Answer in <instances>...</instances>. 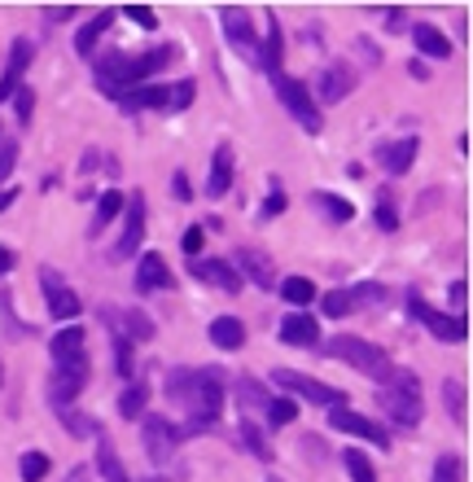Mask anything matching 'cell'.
I'll return each instance as SVG.
<instances>
[{
  "mask_svg": "<svg viewBox=\"0 0 473 482\" xmlns=\"http://www.w3.org/2000/svg\"><path fill=\"white\" fill-rule=\"evenodd\" d=\"M377 298H386V289L377 281H364V285H351V289H329L320 298V312L338 320V316H351V312H359L364 303H377Z\"/></svg>",
  "mask_w": 473,
  "mask_h": 482,
  "instance_id": "8fae6325",
  "label": "cell"
},
{
  "mask_svg": "<svg viewBox=\"0 0 473 482\" xmlns=\"http://www.w3.org/2000/svg\"><path fill=\"white\" fill-rule=\"evenodd\" d=\"M193 276L202 285H210V289H219V294H237L241 289V276H237V268L228 259H193Z\"/></svg>",
  "mask_w": 473,
  "mask_h": 482,
  "instance_id": "e0dca14e",
  "label": "cell"
},
{
  "mask_svg": "<svg viewBox=\"0 0 473 482\" xmlns=\"http://www.w3.org/2000/svg\"><path fill=\"white\" fill-rule=\"evenodd\" d=\"M289 207V198H285V189L272 180V194H268V202H264V219H272V215H280V210Z\"/></svg>",
  "mask_w": 473,
  "mask_h": 482,
  "instance_id": "c3c4849f",
  "label": "cell"
},
{
  "mask_svg": "<svg viewBox=\"0 0 473 482\" xmlns=\"http://www.w3.org/2000/svg\"><path fill=\"white\" fill-rule=\"evenodd\" d=\"M382 413L390 416L399 430H416L421 425V382H416V373H407V368H395L390 373V382L382 386Z\"/></svg>",
  "mask_w": 473,
  "mask_h": 482,
  "instance_id": "3957f363",
  "label": "cell"
},
{
  "mask_svg": "<svg viewBox=\"0 0 473 482\" xmlns=\"http://www.w3.org/2000/svg\"><path fill=\"white\" fill-rule=\"evenodd\" d=\"M342 465H346V474H351V482H377V470H373V461H368V456H364L359 447H346Z\"/></svg>",
  "mask_w": 473,
  "mask_h": 482,
  "instance_id": "74e56055",
  "label": "cell"
},
{
  "mask_svg": "<svg viewBox=\"0 0 473 482\" xmlns=\"http://www.w3.org/2000/svg\"><path fill=\"white\" fill-rule=\"evenodd\" d=\"M31 58H35V44H31L27 36H18V40L9 44V62L0 70V101H9V97L22 88V75L31 67Z\"/></svg>",
  "mask_w": 473,
  "mask_h": 482,
  "instance_id": "9a60e30c",
  "label": "cell"
},
{
  "mask_svg": "<svg viewBox=\"0 0 473 482\" xmlns=\"http://www.w3.org/2000/svg\"><path fill=\"white\" fill-rule=\"evenodd\" d=\"M97 443V470H101V478L106 482H128V470H123V461H119V452H114V443L101 434V439H92Z\"/></svg>",
  "mask_w": 473,
  "mask_h": 482,
  "instance_id": "f1b7e54d",
  "label": "cell"
},
{
  "mask_svg": "<svg viewBox=\"0 0 473 482\" xmlns=\"http://www.w3.org/2000/svg\"><path fill=\"white\" fill-rule=\"evenodd\" d=\"M272 386H280V391H289V395H298L307 404H320V408H346V391L325 386V382H316V377H307L298 368H272Z\"/></svg>",
  "mask_w": 473,
  "mask_h": 482,
  "instance_id": "8992f818",
  "label": "cell"
},
{
  "mask_svg": "<svg viewBox=\"0 0 473 482\" xmlns=\"http://www.w3.org/2000/svg\"><path fill=\"white\" fill-rule=\"evenodd\" d=\"M434 482H461V456H438Z\"/></svg>",
  "mask_w": 473,
  "mask_h": 482,
  "instance_id": "bcb514c9",
  "label": "cell"
},
{
  "mask_svg": "<svg viewBox=\"0 0 473 482\" xmlns=\"http://www.w3.org/2000/svg\"><path fill=\"white\" fill-rule=\"evenodd\" d=\"M0 382H4V368H0Z\"/></svg>",
  "mask_w": 473,
  "mask_h": 482,
  "instance_id": "680465c9",
  "label": "cell"
},
{
  "mask_svg": "<svg viewBox=\"0 0 473 482\" xmlns=\"http://www.w3.org/2000/svg\"><path fill=\"white\" fill-rule=\"evenodd\" d=\"M272 88H276L280 106L298 119V128H303V132H311V137H320L325 119H320V106H316L311 88H307L303 79H294V75H272Z\"/></svg>",
  "mask_w": 473,
  "mask_h": 482,
  "instance_id": "5b68a950",
  "label": "cell"
},
{
  "mask_svg": "<svg viewBox=\"0 0 473 482\" xmlns=\"http://www.w3.org/2000/svg\"><path fill=\"white\" fill-rule=\"evenodd\" d=\"M237 395H241V408H268V391L255 382V377H241V386H237Z\"/></svg>",
  "mask_w": 473,
  "mask_h": 482,
  "instance_id": "60d3db41",
  "label": "cell"
},
{
  "mask_svg": "<svg viewBox=\"0 0 473 482\" xmlns=\"http://www.w3.org/2000/svg\"><path fill=\"white\" fill-rule=\"evenodd\" d=\"M298 421V399L294 395H272L268 399V425H294Z\"/></svg>",
  "mask_w": 473,
  "mask_h": 482,
  "instance_id": "d590c367",
  "label": "cell"
},
{
  "mask_svg": "<svg viewBox=\"0 0 473 482\" xmlns=\"http://www.w3.org/2000/svg\"><path fill=\"white\" fill-rule=\"evenodd\" d=\"M53 413H58V421L67 425L75 439H101V434H106V430H101L92 416H83L79 408H53Z\"/></svg>",
  "mask_w": 473,
  "mask_h": 482,
  "instance_id": "4dcf8cb0",
  "label": "cell"
},
{
  "mask_svg": "<svg viewBox=\"0 0 473 482\" xmlns=\"http://www.w3.org/2000/svg\"><path fill=\"white\" fill-rule=\"evenodd\" d=\"M40 285H44V303H49V312L58 316V320H75L79 312H83V303H79V294L70 289L67 281L58 276V268H40Z\"/></svg>",
  "mask_w": 473,
  "mask_h": 482,
  "instance_id": "4fadbf2b",
  "label": "cell"
},
{
  "mask_svg": "<svg viewBox=\"0 0 473 482\" xmlns=\"http://www.w3.org/2000/svg\"><path fill=\"white\" fill-rule=\"evenodd\" d=\"M171 194H176V202H193V194H189V176H185V171L171 176Z\"/></svg>",
  "mask_w": 473,
  "mask_h": 482,
  "instance_id": "816d5d0a",
  "label": "cell"
},
{
  "mask_svg": "<svg viewBox=\"0 0 473 482\" xmlns=\"http://www.w3.org/2000/svg\"><path fill=\"white\" fill-rule=\"evenodd\" d=\"M140 430H145V456L154 461V465H167L171 456H176V447H180V425H171L167 416L149 413L145 421H140Z\"/></svg>",
  "mask_w": 473,
  "mask_h": 482,
  "instance_id": "30bf717a",
  "label": "cell"
},
{
  "mask_svg": "<svg viewBox=\"0 0 473 482\" xmlns=\"http://www.w3.org/2000/svg\"><path fill=\"white\" fill-rule=\"evenodd\" d=\"M407 312L416 316V320H425V329L438 338V343H465L469 338V320L461 316V312H434V307H425V298L412 289L407 294Z\"/></svg>",
  "mask_w": 473,
  "mask_h": 482,
  "instance_id": "52a82bcc",
  "label": "cell"
},
{
  "mask_svg": "<svg viewBox=\"0 0 473 482\" xmlns=\"http://www.w3.org/2000/svg\"><path fill=\"white\" fill-rule=\"evenodd\" d=\"M377 228H382V233H395V228H399V210H395V194H382V202H377Z\"/></svg>",
  "mask_w": 473,
  "mask_h": 482,
  "instance_id": "7bdbcfd3",
  "label": "cell"
},
{
  "mask_svg": "<svg viewBox=\"0 0 473 482\" xmlns=\"http://www.w3.org/2000/svg\"><path fill=\"white\" fill-rule=\"evenodd\" d=\"M443 399H447V413L456 425H465V386L461 382H443Z\"/></svg>",
  "mask_w": 473,
  "mask_h": 482,
  "instance_id": "b9f144b4",
  "label": "cell"
},
{
  "mask_svg": "<svg viewBox=\"0 0 473 482\" xmlns=\"http://www.w3.org/2000/svg\"><path fill=\"white\" fill-rule=\"evenodd\" d=\"M386 18H390V22H386V31H404V9H399V4H395V9H386Z\"/></svg>",
  "mask_w": 473,
  "mask_h": 482,
  "instance_id": "db71d44e",
  "label": "cell"
},
{
  "mask_svg": "<svg viewBox=\"0 0 473 482\" xmlns=\"http://www.w3.org/2000/svg\"><path fill=\"white\" fill-rule=\"evenodd\" d=\"M325 355H334V360H346V364H355L359 373H368L373 382H390V373H395V364H390V355L382 351V346L364 343V338H351V334H338V338H325Z\"/></svg>",
  "mask_w": 473,
  "mask_h": 482,
  "instance_id": "277c9868",
  "label": "cell"
},
{
  "mask_svg": "<svg viewBox=\"0 0 473 482\" xmlns=\"http://www.w3.org/2000/svg\"><path fill=\"white\" fill-rule=\"evenodd\" d=\"M280 298L294 303V307H307V303H316V285L307 276H285L280 281Z\"/></svg>",
  "mask_w": 473,
  "mask_h": 482,
  "instance_id": "d6a6232c",
  "label": "cell"
},
{
  "mask_svg": "<svg viewBox=\"0 0 473 482\" xmlns=\"http://www.w3.org/2000/svg\"><path fill=\"white\" fill-rule=\"evenodd\" d=\"M145 404H149V382H132V386L119 395V413L128 416V421H140Z\"/></svg>",
  "mask_w": 473,
  "mask_h": 482,
  "instance_id": "836d02e7",
  "label": "cell"
},
{
  "mask_svg": "<svg viewBox=\"0 0 473 482\" xmlns=\"http://www.w3.org/2000/svg\"><path fill=\"white\" fill-rule=\"evenodd\" d=\"M167 399L189 413L180 434H202L224 413V368H176L167 373Z\"/></svg>",
  "mask_w": 473,
  "mask_h": 482,
  "instance_id": "6da1fadb",
  "label": "cell"
},
{
  "mask_svg": "<svg viewBox=\"0 0 473 482\" xmlns=\"http://www.w3.org/2000/svg\"><path fill=\"white\" fill-rule=\"evenodd\" d=\"M171 285V268L158 250H145L140 255V268H136V294H149V289H167Z\"/></svg>",
  "mask_w": 473,
  "mask_h": 482,
  "instance_id": "44dd1931",
  "label": "cell"
},
{
  "mask_svg": "<svg viewBox=\"0 0 473 482\" xmlns=\"http://www.w3.org/2000/svg\"><path fill=\"white\" fill-rule=\"evenodd\" d=\"M202 241H206V228H202V224H189L180 246H185V255H198V250H202Z\"/></svg>",
  "mask_w": 473,
  "mask_h": 482,
  "instance_id": "681fc988",
  "label": "cell"
},
{
  "mask_svg": "<svg viewBox=\"0 0 473 482\" xmlns=\"http://www.w3.org/2000/svg\"><path fill=\"white\" fill-rule=\"evenodd\" d=\"M13 110H18V123L31 119V110H35V88H31V83H22V88L13 92Z\"/></svg>",
  "mask_w": 473,
  "mask_h": 482,
  "instance_id": "ee69618b",
  "label": "cell"
},
{
  "mask_svg": "<svg viewBox=\"0 0 473 482\" xmlns=\"http://www.w3.org/2000/svg\"><path fill=\"white\" fill-rule=\"evenodd\" d=\"M171 58H176L171 44H158V49H149V53H140V58H136V53H106V58L97 62V88H101L110 101H119L128 88L149 83V75H158Z\"/></svg>",
  "mask_w": 473,
  "mask_h": 482,
  "instance_id": "7a4b0ae2",
  "label": "cell"
},
{
  "mask_svg": "<svg viewBox=\"0 0 473 482\" xmlns=\"http://www.w3.org/2000/svg\"><path fill=\"white\" fill-rule=\"evenodd\" d=\"M233 171H237L233 145H219L215 158H210V171H206V198H224V194L233 189Z\"/></svg>",
  "mask_w": 473,
  "mask_h": 482,
  "instance_id": "d6986e66",
  "label": "cell"
},
{
  "mask_svg": "<svg viewBox=\"0 0 473 482\" xmlns=\"http://www.w3.org/2000/svg\"><path fill=\"white\" fill-rule=\"evenodd\" d=\"M311 207L320 210L329 224H351V219H355V202H351V198H338V194H329V189L311 194Z\"/></svg>",
  "mask_w": 473,
  "mask_h": 482,
  "instance_id": "4316f807",
  "label": "cell"
},
{
  "mask_svg": "<svg viewBox=\"0 0 473 482\" xmlns=\"http://www.w3.org/2000/svg\"><path fill=\"white\" fill-rule=\"evenodd\" d=\"M49 470H53V461H49L44 452H22V461H18L22 482H44L49 478Z\"/></svg>",
  "mask_w": 473,
  "mask_h": 482,
  "instance_id": "8d00e7d4",
  "label": "cell"
},
{
  "mask_svg": "<svg viewBox=\"0 0 473 482\" xmlns=\"http://www.w3.org/2000/svg\"><path fill=\"white\" fill-rule=\"evenodd\" d=\"M193 97H198V79H180L176 88H167V110H189L193 106Z\"/></svg>",
  "mask_w": 473,
  "mask_h": 482,
  "instance_id": "ab89813d",
  "label": "cell"
},
{
  "mask_svg": "<svg viewBox=\"0 0 473 482\" xmlns=\"http://www.w3.org/2000/svg\"><path fill=\"white\" fill-rule=\"evenodd\" d=\"M447 298H452V307H465V298H469V285H465V281H452Z\"/></svg>",
  "mask_w": 473,
  "mask_h": 482,
  "instance_id": "f5cc1de1",
  "label": "cell"
},
{
  "mask_svg": "<svg viewBox=\"0 0 473 482\" xmlns=\"http://www.w3.org/2000/svg\"><path fill=\"white\" fill-rule=\"evenodd\" d=\"M416 149H421V140H416V137H407V140H399V145H390V149H382L386 171H390V176H407V167H412Z\"/></svg>",
  "mask_w": 473,
  "mask_h": 482,
  "instance_id": "f546056e",
  "label": "cell"
},
{
  "mask_svg": "<svg viewBox=\"0 0 473 482\" xmlns=\"http://www.w3.org/2000/svg\"><path fill=\"white\" fill-rule=\"evenodd\" d=\"M206 338L219 346V351H241L246 346V325L237 316H215L210 329H206Z\"/></svg>",
  "mask_w": 473,
  "mask_h": 482,
  "instance_id": "cb8c5ba5",
  "label": "cell"
},
{
  "mask_svg": "<svg viewBox=\"0 0 473 482\" xmlns=\"http://www.w3.org/2000/svg\"><path fill=\"white\" fill-rule=\"evenodd\" d=\"M114 22V9H101L92 22H83L79 27V36H75V49H79V58H97V40L106 36V27Z\"/></svg>",
  "mask_w": 473,
  "mask_h": 482,
  "instance_id": "484cf974",
  "label": "cell"
},
{
  "mask_svg": "<svg viewBox=\"0 0 473 482\" xmlns=\"http://www.w3.org/2000/svg\"><path fill=\"white\" fill-rule=\"evenodd\" d=\"M88 355H75V360H62L58 368H53V377H49V404L53 408H70L75 399H79V391L88 386Z\"/></svg>",
  "mask_w": 473,
  "mask_h": 482,
  "instance_id": "ba28073f",
  "label": "cell"
},
{
  "mask_svg": "<svg viewBox=\"0 0 473 482\" xmlns=\"http://www.w3.org/2000/svg\"><path fill=\"white\" fill-rule=\"evenodd\" d=\"M255 62L268 70V75H280V22L268 27V40L259 44V58H255Z\"/></svg>",
  "mask_w": 473,
  "mask_h": 482,
  "instance_id": "e575fe53",
  "label": "cell"
},
{
  "mask_svg": "<svg viewBox=\"0 0 473 482\" xmlns=\"http://www.w3.org/2000/svg\"><path fill=\"white\" fill-rule=\"evenodd\" d=\"M241 447H246L250 456H259V461H272V447L264 443V430H259V425H255L250 416L241 421Z\"/></svg>",
  "mask_w": 473,
  "mask_h": 482,
  "instance_id": "f35d334b",
  "label": "cell"
},
{
  "mask_svg": "<svg viewBox=\"0 0 473 482\" xmlns=\"http://www.w3.org/2000/svg\"><path fill=\"white\" fill-rule=\"evenodd\" d=\"M119 106L128 115H136V110H167V88L162 83H136V88H128L119 97Z\"/></svg>",
  "mask_w": 473,
  "mask_h": 482,
  "instance_id": "603a6c76",
  "label": "cell"
},
{
  "mask_svg": "<svg viewBox=\"0 0 473 482\" xmlns=\"http://www.w3.org/2000/svg\"><path fill=\"white\" fill-rule=\"evenodd\" d=\"M407 70H412V79H430V67H425V62H412Z\"/></svg>",
  "mask_w": 473,
  "mask_h": 482,
  "instance_id": "6f0895ef",
  "label": "cell"
},
{
  "mask_svg": "<svg viewBox=\"0 0 473 482\" xmlns=\"http://www.w3.org/2000/svg\"><path fill=\"white\" fill-rule=\"evenodd\" d=\"M123 202H128V194H119V189H106V194L97 198V215H92V228H88V233L97 237V233H101V228H106V224H110L119 210H123Z\"/></svg>",
  "mask_w": 473,
  "mask_h": 482,
  "instance_id": "1f68e13d",
  "label": "cell"
},
{
  "mask_svg": "<svg viewBox=\"0 0 473 482\" xmlns=\"http://www.w3.org/2000/svg\"><path fill=\"white\" fill-rule=\"evenodd\" d=\"M83 329L79 325H70V329H58L53 338H49V351H53V364H62V360H75V355H83Z\"/></svg>",
  "mask_w": 473,
  "mask_h": 482,
  "instance_id": "83f0119b",
  "label": "cell"
},
{
  "mask_svg": "<svg viewBox=\"0 0 473 482\" xmlns=\"http://www.w3.org/2000/svg\"><path fill=\"white\" fill-rule=\"evenodd\" d=\"M329 425L342 430V434H351V439H364V443L390 447V430H386L382 421L364 416V413H351V408H329Z\"/></svg>",
  "mask_w": 473,
  "mask_h": 482,
  "instance_id": "7c38bea8",
  "label": "cell"
},
{
  "mask_svg": "<svg viewBox=\"0 0 473 482\" xmlns=\"http://www.w3.org/2000/svg\"><path fill=\"white\" fill-rule=\"evenodd\" d=\"M233 264H237V276H250V281H255L259 289H272V285H276V273H272V259L264 255V250H255V246H241Z\"/></svg>",
  "mask_w": 473,
  "mask_h": 482,
  "instance_id": "ffe728a7",
  "label": "cell"
},
{
  "mask_svg": "<svg viewBox=\"0 0 473 482\" xmlns=\"http://www.w3.org/2000/svg\"><path fill=\"white\" fill-rule=\"evenodd\" d=\"M351 88H355V75H351V67H342V62H334V67L320 75V83H316V92H320L325 106H338ZM316 92H311V97H316Z\"/></svg>",
  "mask_w": 473,
  "mask_h": 482,
  "instance_id": "7402d4cb",
  "label": "cell"
},
{
  "mask_svg": "<svg viewBox=\"0 0 473 482\" xmlns=\"http://www.w3.org/2000/svg\"><path fill=\"white\" fill-rule=\"evenodd\" d=\"M123 237H119V246H114V259H132L136 250H140V237H145V215H149V207H145V198L136 194V198H128L123 202Z\"/></svg>",
  "mask_w": 473,
  "mask_h": 482,
  "instance_id": "2e32d148",
  "label": "cell"
},
{
  "mask_svg": "<svg viewBox=\"0 0 473 482\" xmlns=\"http://www.w3.org/2000/svg\"><path fill=\"white\" fill-rule=\"evenodd\" d=\"M412 40H416V49H421V58H452V40L434 27V22H416L412 27Z\"/></svg>",
  "mask_w": 473,
  "mask_h": 482,
  "instance_id": "d4e9b609",
  "label": "cell"
},
{
  "mask_svg": "<svg viewBox=\"0 0 473 482\" xmlns=\"http://www.w3.org/2000/svg\"><path fill=\"white\" fill-rule=\"evenodd\" d=\"M219 22H224V36H228V44H233L237 53L259 58V36H255V22H250V13H246V9L224 4V9H219Z\"/></svg>",
  "mask_w": 473,
  "mask_h": 482,
  "instance_id": "5bb4252c",
  "label": "cell"
},
{
  "mask_svg": "<svg viewBox=\"0 0 473 482\" xmlns=\"http://www.w3.org/2000/svg\"><path fill=\"white\" fill-rule=\"evenodd\" d=\"M123 13L132 18L136 27H145V31H154V27H158V18H154V9H149V4H128Z\"/></svg>",
  "mask_w": 473,
  "mask_h": 482,
  "instance_id": "7dc6e473",
  "label": "cell"
},
{
  "mask_svg": "<svg viewBox=\"0 0 473 482\" xmlns=\"http://www.w3.org/2000/svg\"><path fill=\"white\" fill-rule=\"evenodd\" d=\"M13 162H18V140H0V180L13 171Z\"/></svg>",
  "mask_w": 473,
  "mask_h": 482,
  "instance_id": "f907efd6",
  "label": "cell"
},
{
  "mask_svg": "<svg viewBox=\"0 0 473 482\" xmlns=\"http://www.w3.org/2000/svg\"><path fill=\"white\" fill-rule=\"evenodd\" d=\"M101 325L110 329V338H128V343H149L158 329L140 307H101Z\"/></svg>",
  "mask_w": 473,
  "mask_h": 482,
  "instance_id": "9c48e42d",
  "label": "cell"
},
{
  "mask_svg": "<svg viewBox=\"0 0 473 482\" xmlns=\"http://www.w3.org/2000/svg\"><path fill=\"white\" fill-rule=\"evenodd\" d=\"M316 338H320V320L311 312H289L280 320V343L285 346H316Z\"/></svg>",
  "mask_w": 473,
  "mask_h": 482,
  "instance_id": "ac0fdd59",
  "label": "cell"
},
{
  "mask_svg": "<svg viewBox=\"0 0 473 482\" xmlns=\"http://www.w3.org/2000/svg\"><path fill=\"white\" fill-rule=\"evenodd\" d=\"M13 198H18V189H0V210L13 207Z\"/></svg>",
  "mask_w": 473,
  "mask_h": 482,
  "instance_id": "9f6ffc18",
  "label": "cell"
},
{
  "mask_svg": "<svg viewBox=\"0 0 473 482\" xmlns=\"http://www.w3.org/2000/svg\"><path fill=\"white\" fill-rule=\"evenodd\" d=\"M13 259H18V255H13L9 246H0V276H9V273H13Z\"/></svg>",
  "mask_w": 473,
  "mask_h": 482,
  "instance_id": "11a10c76",
  "label": "cell"
},
{
  "mask_svg": "<svg viewBox=\"0 0 473 482\" xmlns=\"http://www.w3.org/2000/svg\"><path fill=\"white\" fill-rule=\"evenodd\" d=\"M132 351H136V346L128 343V338H114V364H119V373H123V377H132V373H136Z\"/></svg>",
  "mask_w": 473,
  "mask_h": 482,
  "instance_id": "f6af8a7d",
  "label": "cell"
}]
</instances>
